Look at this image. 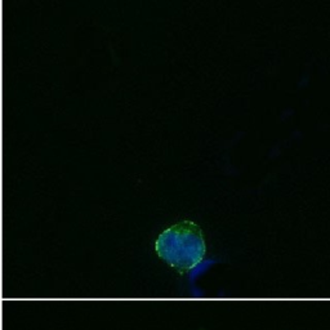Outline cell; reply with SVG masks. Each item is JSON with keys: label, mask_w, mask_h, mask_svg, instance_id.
Returning <instances> with one entry per match:
<instances>
[{"label": "cell", "mask_w": 330, "mask_h": 330, "mask_svg": "<svg viewBox=\"0 0 330 330\" xmlns=\"http://www.w3.org/2000/svg\"><path fill=\"white\" fill-rule=\"evenodd\" d=\"M155 252L179 273L188 272L200 265L206 254L203 231L192 221L176 223L160 233Z\"/></svg>", "instance_id": "obj_1"}]
</instances>
